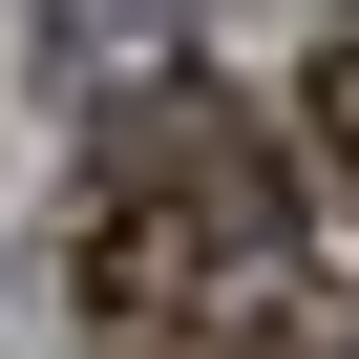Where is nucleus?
<instances>
[{
	"label": "nucleus",
	"instance_id": "2",
	"mask_svg": "<svg viewBox=\"0 0 359 359\" xmlns=\"http://www.w3.org/2000/svg\"><path fill=\"white\" fill-rule=\"evenodd\" d=\"M296 148H317V169H338V212H359V22H338V43H317V64H296Z\"/></svg>",
	"mask_w": 359,
	"mask_h": 359
},
{
	"label": "nucleus",
	"instance_id": "1",
	"mask_svg": "<svg viewBox=\"0 0 359 359\" xmlns=\"http://www.w3.org/2000/svg\"><path fill=\"white\" fill-rule=\"evenodd\" d=\"M275 233H296L275 127L212 64H169V85L106 106V169H85V212H64V317L106 359H169V338H212L233 275H275Z\"/></svg>",
	"mask_w": 359,
	"mask_h": 359
}]
</instances>
